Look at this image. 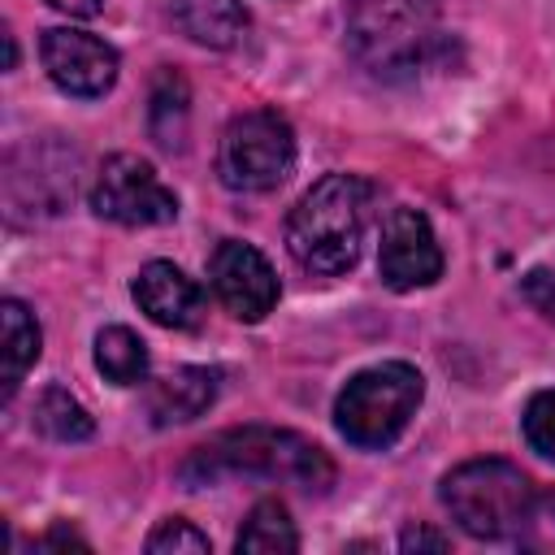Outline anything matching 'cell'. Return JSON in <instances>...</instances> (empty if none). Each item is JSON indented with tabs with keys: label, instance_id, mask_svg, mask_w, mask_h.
Wrapping results in <instances>:
<instances>
[{
	"label": "cell",
	"instance_id": "6da1fadb",
	"mask_svg": "<svg viewBox=\"0 0 555 555\" xmlns=\"http://www.w3.org/2000/svg\"><path fill=\"white\" fill-rule=\"evenodd\" d=\"M178 477L191 490L217 486L225 477H269V481H286L308 494H325L334 486V464L312 438H304L295 429L243 425V429H225V434L199 442L182 460Z\"/></svg>",
	"mask_w": 555,
	"mask_h": 555
},
{
	"label": "cell",
	"instance_id": "7a4b0ae2",
	"mask_svg": "<svg viewBox=\"0 0 555 555\" xmlns=\"http://www.w3.org/2000/svg\"><path fill=\"white\" fill-rule=\"evenodd\" d=\"M438 17L442 0H347V48L373 78H416L451 52Z\"/></svg>",
	"mask_w": 555,
	"mask_h": 555
},
{
	"label": "cell",
	"instance_id": "3957f363",
	"mask_svg": "<svg viewBox=\"0 0 555 555\" xmlns=\"http://www.w3.org/2000/svg\"><path fill=\"white\" fill-rule=\"evenodd\" d=\"M373 186L356 173H325L312 182L286 217V251L317 278H343L356 269L369 230Z\"/></svg>",
	"mask_w": 555,
	"mask_h": 555
},
{
	"label": "cell",
	"instance_id": "277c9868",
	"mask_svg": "<svg viewBox=\"0 0 555 555\" xmlns=\"http://www.w3.org/2000/svg\"><path fill=\"white\" fill-rule=\"evenodd\" d=\"M442 507L481 542L516 538L533 520V481L512 460H464L442 477Z\"/></svg>",
	"mask_w": 555,
	"mask_h": 555
},
{
	"label": "cell",
	"instance_id": "5b68a950",
	"mask_svg": "<svg viewBox=\"0 0 555 555\" xmlns=\"http://www.w3.org/2000/svg\"><path fill=\"white\" fill-rule=\"evenodd\" d=\"M421 399H425V377L403 360H382L373 369H360L338 390L334 425L351 447L382 451L408 429Z\"/></svg>",
	"mask_w": 555,
	"mask_h": 555
},
{
	"label": "cell",
	"instance_id": "8992f818",
	"mask_svg": "<svg viewBox=\"0 0 555 555\" xmlns=\"http://www.w3.org/2000/svg\"><path fill=\"white\" fill-rule=\"evenodd\" d=\"M295 169V130L278 108L238 113L217 143V173L230 191H273Z\"/></svg>",
	"mask_w": 555,
	"mask_h": 555
},
{
	"label": "cell",
	"instance_id": "52a82bcc",
	"mask_svg": "<svg viewBox=\"0 0 555 555\" xmlns=\"http://www.w3.org/2000/svg\"><path fill=\"white\" fill-rule=\"evenodd\" d=\"M91 208L117 225H169L178 217V195L160 182V173L130 152H117L100 165L91 186Z\"/></svg>",
	"mask_w": 555,
	"mask_h": 555
},
{
	"label": "cell",
	"instance_id": "ba28073f",
	"mask_svg": "<svg viewBox=\"0 0 555 555\" xmlns=\"http://www.w3.org/2000/svg\"><path fill=\"white\" fill-rule=\"evenodd\" d=\"M39 61H43L48 78L74 100H100L117 82V48L91 30H74V26L43 30Z\"/></svg>",
	"mask_w": 555,
	"mask_h": 555
},
{
	"label": "cell",
	"instance_id": "9c48e42d",
	"mask_svg": "<svg viewBox=\"0 0 555 555\" xmlns=\"http://www.w3.org/2000/svg\"><path fill=\"white\" fill-rule=\"evenodd\" d=\"M208 282L212 295L221 299V308L238 321H264L278 304V273L264 260V251H256L243 238H221L208 256Z\"/></svg>",
	"mask_w": 555,
	"mask_h": 555
},
{
	"label": "cell",
	"instance_id": "30bf717a",
	"mask_svg": "<svg viewBox=\"0 0 555 555\" xmlns=\"http://www.w3.org/2000/svg\"><path fill=\"white\" fill-rule=\"evenodd\" d=\"M377 273L390 291H421L442 278V247L421 208H390L382 221Z\"/></svg>",
	"mask_w": 555,
	"mask_h": 555
},
{
	"label": "cell",
	"instance_id": "8fae6325",
	"mask_svg": "<svg viewBox=\"0 0 555 555\" xmlns=\"http://www.w3.org/2000/svg\"><path fill=\"white\" fill-rule=\"evenodd\" d=\"M130 295L139 304V312L165 330H195L204 317V291L195 278H186L173 260H147L134 282Z\"/></svg>",
	"mask_w": 555,
	"mask_h": 555
},
{
	"label": "cell",
	"instance_id": "7c38bea8",
	"mask_svg": "<svg viewBox=\"0 0 555 555\" xmlns=\"http://www.w3.org/2000/svg\"><path fill=\"white\" fill-rule=\"evenodd\" d=\"M217 390H221V373L217 369L182 364V369L165 373L147 390V416L156 425H186V421L204 416L217 403Z\"/></svg>",
	"mask_w": 555,
	"mask_h": 555
},
{
	"label": "cell",
	"instance_id": "4fadbf2b",
	"mask_svg": "<svg viewBox=\"0 0 555 555\" xmlns=\"http://www.w3.org/2000/svg\"><path fill=\"white\" fill-rule=\"evenodd\" d=\"M173 22L186 39L217 52H230L251 35V13L243 9V0H178Z\"/></svg>",
	"mask_w": 555,
	"mask_h": 555
},
{
	"label": "cell",
	"instance_id": "5bb4252c",
	"mask_svg": "<svg viewBox=\"0 0 555 555\" xmlns=\"http://www.w3.org/2000/svg\"><path fill=\"white\" fill-rule=\"evenodd\" d=\"M0 356H4V399L17 395L22 377L35 369L39 360V347H43V334H39V321L35 312L22 304V299H4L0 304Z\"/></svg>",
	"mask_w": 555,
	"mask_h": 555
},
{
	"label": "cell",
	"instance_id": "9a60e30c",
	"mask_svg": "<svg viewBox=\"0 0 555 555\" xmlns=\"http://www.w3.org/2000/svg\"><path fill=\"white\" fill-rule=\"evenodd\" d=\"M234 551L238 555L243 551L247 555H291V551H299V533H295V520H291L286 503L282 499H260L247 512V520L234 538Z\"/></svg>",
	"mask_w": 555,
	"mask_h": 555
},
{
	"label": "cell",
	"instance_id": "2e32d148",
	"mask_svg": "<svg viewBox=\"0 0 555 555\" xmlns=\"http://www.w3.org/2000/svg\"><path fill=\"white\" fill-rule=\"evenodd\" d=\"M147 343L126 330V325H108L95 334V369L113 382V386H139L147 377Z\"/></svg>",
	"mask_w": 555,
	"mask_h": 555
},
{
	"label": "cell",
	"instance_id": "e0dca14e",
	"mask_svg": "<svg viewBox=\"0 0 555 555\" xmlns=\"http://www.w3.org/2000/svg\"><path fill=\"white\" fill-rule=\"evenodd\" d=\"M35 429L48 434L52 442H87L95 434V421L65 386H48L35 399Z\"/></svg>",
	"mask_w": 555,
	"mask_h": 555
},
{
	"label": "cell",
	"instance_id": "ac0fdd59",
	"mask_svg": "<svg viewBox=\"0 0 555 555\" xmlns=\"http://www.w3.org/2000/svg\"><path fill=\"white\" fill-rule=\"evenodd\" d=\"M186 82L182 74L165 69L156 74V87H152V108H147V126H152V139L160 147H182L186 139Z\"/></svg>",
	"mask_w": 555,
	"mask_h": 555
},
{
	"label": "cell",
	"instance_id": "d6986e66",
	"mask_svg": "<svg viewBox=\"0 0 555 555\" xmlns=\"http://www.w3.org/2000/svg\"><path fill=\"white\" fill-rule=\"evenodd\" d=\"M208 551H212L208 533H199L182 516H169L147 533V555H208Z\"/></svg>",
	"mask_w": 555,
	"mask_h": 555
},
{
	"label": "cell",
	"instance_id": "ffe728a7",
	"mask_svg": "<svg viewBox=\"0 0 555 555\" xmlns=\"http://www.w3.org/2000/svg\"><path fill=\"white\" fill-rule=\"evenodd\" d=\"M520 434H525L529 451H538L542 460L555 464V390H538V395L525 403Z\"/></svg>",
	"mask_w": 555,
	"mask_h": 555
},
{
	"label": "cell",
	"instance_id": "44dd1931",
	"mask_svg": "<svg viewBox=\"0 0 555 555\" xmlns=\"http://www.w3.org/2000/svg\"><path fill=\"white\" fill-rule=\"evenodd\" d=\"M520 295H525V304L533 312H542L546 321H555V269H546V264L529 269L520 278Z\"/></svg>",
	"mask_w": 555,
	"mask_h": 555
},
{
	"label": "cell",
	"instance_id": "7402d4cb",
	"mask_svg": "<svg viewBox=\"0 0 555 555\" xmlns=\"http://www.w3.org/2000/svg\"><path fill=\"white\" fill-rule=\"evenodd\" d=\"M399 546H403V551H447L451 538H447V533H434V529H425V525H416V529H403Z\"/></svg>",
	"mask_w": 555,
	"mask_h": 555
},
{
	"label": "cell",
	"instance_id": "603a6c76",
	"mask_svg": "<svg viewBox=\"0 0 555 555\" xmlns=\"http://www.w3.org/2000/svg\"><path fill=\"white\" fill-rule=\"evenodd\" d=\"M48 4L61 9V13H69V17H95L104 9V0H48Z\"/></svg>",
	"mask_w": 555,
	"mask_h": 555
},
{
	"label": "cell",
	"instance_id": "cb8c5ba5",
	"mask_svg": "<svg viewBox=\"0 0 555 555\" xmlns=\"http://www.w3.org/2000/svg\"><path fill=\"white\" fill-rule=\"evenodd\" d=\"M43 546H87V542L74 538V533H65V529H52V533L43 538Z\"/></svg>",
	"mask_w": 555,
	"mask_h": 555
},
{
	"label": "cell",
	"instance_id": "d4e9b609",
	"mask_svg": "<svg viewBox=\"0 0 555 555\" xmlns=\"http://www.w3.org/2000/svg\"><path fill=\"white\" fill-rule=\"evenodd\" d=\"M546 507H551V516H555V494H551V499H546Z\"/></svg>",
	"mask_w": 555,
	"mask_h": 555
}]
</instances>
